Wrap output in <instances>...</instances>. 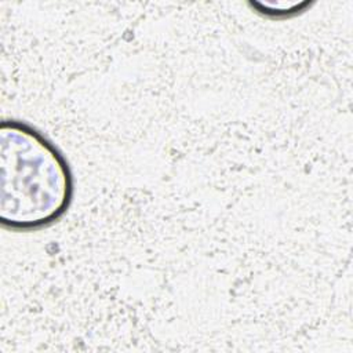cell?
Masks as SVG:
<instances>
[{
  "label": "cell",
  "instance_id": "6da1fadb",
  "mask_svg": "<svg viewBox=\"0 0 353 353\" xmlns=\"http://www.w3.org/2000/svg\"><path fill=\"white\" fill-rule=\"evenodd\" d=\"M74 196L70 164L59 148L26 121L0 124V223L34 232L58 222Z\"/></svg>",
  "mask_w": 353,
  "mask_h": 353
}]
</instances>
